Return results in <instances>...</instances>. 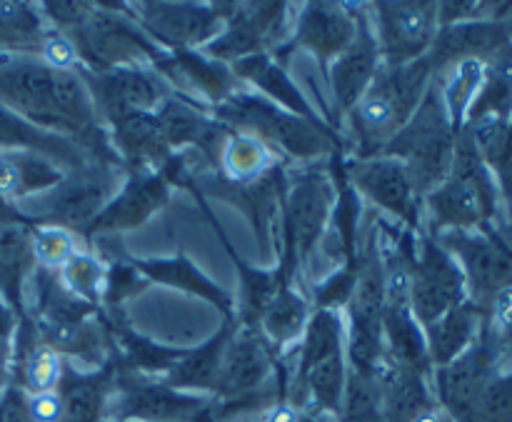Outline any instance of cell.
I'll return each mask as SVG.
<instances>
[{"mask_svg":"<svg viewBox=\"0 0 512 422\" xmlns=\"http://www.w3.org/2000/svg\"><path fill=\"white\" fill-rule=\"evenodd\" d=\"M75 253H78V245H75V235L70 230L55 228V225H38V228H33L35 265L60 270Z\"/></svg>","mask_w":512,"mask_h":422,"instance_id":"obj_44","label":"cell"},{"mask_svg":"<svg viewBox=\"0 0 512 422\" xmlns=\"http://www.w3.org/2000/svg\"><path fill=\"white\" fill-rule=\"evenodd\" d=\"M65 170L43 155L25 153H0V198H28L55 188Z\"/></svg>","mask_w":512,"mask_h":422,"instance_id":"obj_35","label":"cell"},{"mask_svg":"<svg viewBox=\"0 0 512 422\" xmlns=\"http://www.w3.org/2000/svg\"><path fill=\"white\" fill-rule=\"evenodd\" d=\"M238 330V320L225 318V323L220 325L218 333L203 343L200 348L188 350L183 360L173 365L168 370V378L165 383L170 388H195V390H215V383H218L220 375V365H223V355L225 348H228L230 338Z\"/></svg>","mask_w":512,"mask_h":422,"instance_id":"obj_33","label":"cell"},{"mask_svg":"<svg viewBox=\"0 0 512 422\" xmlns=\"http://www.w3.org/2000/svg\"><path fill=\"white\" fill-rule=\"evenodd\" d=\"M335 198L338 190L328 165L305 163L303 168H288V190L283 200V250L275 265L290 283H298L300 270L310 263L323 243Z\"/></svg>","mask_w":512,"mask_h":422,"instance_id":"obj_4","label":"cell"},{"mask_svg":"<svg viewBox=\"0 0 512 422\" xmlns=\"http://www.w3.org/2000/svg\"><path fill=\"white\" fill-rule=\"evenodd\" d=\"M280 163H285V160L273 148H268L263 140L233 130L223 150V158H220V173L233 183H253Z\"/></svg>","mask_w":512,"mask_h":422,"instance_id":"obj_38","label":"cell"},{"mask_svg":"<svg viewBox=\"0 0 512 422\" xmlns=\"http://www.w3.org/2000/svg\"><path fill=\"white\" fill-rule=\"evenodd\" d=\"M380 68H383L380 45L375 40L373 28H370L363 3L358 5V33H355V40L330 63L328 73H325L330 80V90H333L335 125H338V130L340 120L358 105V100L370 88Z\"/></svg>","mask_w":512,"mask_h":422,"instance_id":"obj_23","label":"cell"},{"mask_svg":"<svg viewBox=\"0 0 512 422\" xmlns=\"http://www.w3.org/2000/svg\"><path fill=\"white\" fill-rule=\"evenodd\" d=\"M300 388L313 395L315 403L330 413L343 410L345 385H348V368H345V353L330 355L323 363L313 365L303 378L298 380Z\"/></svg>","mask_w":512,"mask_h":422,"instance_id":"obj_40","label":"cell"},{"mask_svg":"<svg viewBox=\"0 0 512 422\" xmlns=\"http://www.w3.org/2000/svg\"><path fill=\"white\" fill-rule=\"evenodd\" d=\"M58 275L70 293L78 295L85 303L95 305V308H103L100 300H103L108 263H103L98 255L90 253V250H78V253L58 270Z\"/></svg>","mask_w":512,"mask_h":422,"instance_id":"obj_41","label":"cell"},{"mask_svg":"<svg viewBox=\"0 0 512 422\" xmlns=\"http://www.w3.org/2000/svg\"><path fill=\"white\" fill-rule=\"evenodd\" d=\"M393 243L408 263L410 308L423 328L468 300L463 270L438 240L428 233L415 235L403 228L393 233Z\"/></svg>","mask_w":512,"mask_h":422,"instance_id":"obj_7","label":"cell"},{"mask_svg":"<svg viewBox=\"0 0 512 422\" xmlns=\"http://www.w3.org/2000/svg\"><path fill=\"white\" fill-rule=\"evenodd\" d=\"M458 260L468 298L488 310L495 295L512 288V223H483L473 230H445L435 235Z\"/></svg>","mask_w":512,"mask_h":422,"instance_id":"obj_9","label":"cell"},{"mask_svg":"<svg viewBox=\"0 0 512 422\" xmlns=\"http://www.w3.org/2000/svg\"><path fill=\"white\" fill-rule=\"evenodd\" d=\"M483 118L512 120V48L485 63V78L465 123Z\"/></svg>","mask_w":512,"mask_h":422,"instance_id":"obj_37","label":"cell"},{"mask_svg":"<svg viewBox=\"0 0 512 422\" xmlns=\"http://www.w3.org/2000/svg\"><path fill=\"white\" fill-rule=\"evenodd\" d=\"M65 360L50 345L43 343L38 328L28 315L20 318L18 340H15V368L28 395L50 393L63 378Z\"/></svg>","mask_w":512,"mask_h":422,"instance_id":"obj_32","label":"cell"},{"mask_svg":"<svg viewBox=\"0 0 512 422\" xmlns=\"http://www.w3.org/2000/svg\"><path fill=\"white\" fill-rule=\"evenodd\" d=\"M150 68L170 85L175 95L198 103L203 108L213 110L215 105L223 103L225 98L235 93V90L245 88L238 78H235L233 68L228 63L208 58L200 50H178V53H168L153 63Z\"/></svg>","mask_w":512,"mask_h":422,"instance_id":"obj_18","label":"cell"},{"mask_svg":"<svg viewBox=\"0 0 512 422\" xmlns=\"http://www.w3.org/2000/svg\"><path fill=\"white\" fill-rule=\"evenodd\" d=\"M365 13L390 68L425 58L438 35V3L430 0H378L365 3Z\"/></svg>","mask_w":512,"mask_h":422,"instance_id":"obj_11","label":"cell"},{"mask_svg":"<svg viewBox=\"0 0 512 422\" xmlns=\"http://www.w3.org/2000/svg\"><path fill=\"white\" fill-rule=\"evenodd\" d=\"M500 353H503V358H512V335L508 340H505L503 348H500Z\"/></svg>","mask_w":512,"mask_h":422,"instance_id":"obj_49","label":"cell"},{"mask_svg":"<svg viewBox=\"0 0 512 422\" xmlns=\"http://www.w3.org/2000/svg\"><path fill=\"white\" fill-rule=\"evenodd\" d=\"M385 355L403 368L428 375L433 368L425 328L413 315L410 303H388L383 313Z\"/></svg>","mask_w":512,"mask_h":422,"instance_id":"obj_30","label":"cell"},{"mask_svg":"<svg viewBox=\"0 0 512 422\" xmlns=\"http://www.w3.org/2000/svg\"><path fill=\"white\" fill-rule=\"evenodd\" d=\"M0 105L38 128L70 138L55 105V68L38 55H0Z\"/></svg>","mask_w":512,"mask_h":422,"instance_id":"obj_13","label":"cell"},{"mask_svg":"<svg viewBox=\"0 0 512 422\" xmlns=\"http://www.w3.org/2000/svg\"><path fill=\"white\" fill-rule=\"evenodd\" d=\"M430 213V238L445 230H473L500 220V188L485 165L468 125L458 133L453 170L448 178L423 198Z\"/></svg>","mask_w":512,"mask_h":422,"instance_id":"obj_3","label":"cell"},{"mask_svg":"<svg viewBox=\"0 0 512 422\" xmlns=\"http://www.w3.org/2000/svg\"><path fill=\"white\" fill-rule=\"evenodd\" d=\"M463 422H512V373L490 380Z\"/></svg>","mask_w":512,"mask_h":422,"instance_id":"obj_45","label":"cell"},{"mask_svg":"<svg viewBox=\"0 0 512 422\" xmlns=\"http://www.w3.org/2000/svg\"><path fill=\"white\" fill-rule=\"evenodd\" d=\"M110 145L128 173H158L175 153L155 113H133L108 125Z\"/></svg>","mask_w":512,"mask_h":422,"instance_id":"obj_25","label":"cell"},{"mask_svg":"<svg viewBox=\"0 0 512 422\" xmlns=\"http://www.w3.org/2000/svg\"><path fill=\"white\" fill-rule=\"evenodd\" d=\"M413 422H443V418L438 415V410L430 408V410H425V413H420Z\"/></svg>","mask_w":512,"mask_h":422,"instance_id":"obj_48","label":"cell"},{"mask_svg":"<svg viewBox=\"0 0 512 422\" xmlns=\"http://www.w3.org/2000/svg\"><path fill=\"white\" fill-rule=\"evenodd\" d=\"M78 65L93 73L113 68H150L165 50L130 13V3H90L88 13L68 33Z\"/></svg>","mask_w":512,"mask_h":422,"instance_id":"obj_5","label":"cell"},{"mask_svg":"<svg viewBox=\"0 0 512 422\" xmlns=\"http://www.w3.org/2000/svg\"><path fill=\"white\" fill-rule=\"evenodd\" d=\"M75 70L83 78L105 128L125 115L153 113L168 95H173L170 85L153 68H113L93 73L75 65Z\"/></svg>","mask_w":512,"mask_h":422,"instance_id":"obj_17","label":"cell"},{"mask_svg":"<svg viewBox=\"0 0 512 422\" xmlns=\"http://www.w3.org/2000/svg\"><path fill=\"white\" fill-rule=\"evenodd\" d=\"M355 33H358V5L328 3V0L303 3V8L295 13L293 35L288 43L273 50V58L280 65H288L290 55L308 50L318 60L320 70L328 73L330 63L353 43Z\"/></svg>","mask_w":512,"mask_h":422,"instance_id":"obj_15","label":"cell"},{"mask_svg":"<svg viewBox=\"0 0 512 422\" xmlns=\"http://www.w3.org/2000/svg\"><path fill=\"white\" fill-rule=\"evenodd\" d=\"M310 315H313V303L303 293H298L295 285L280 280L278 293H275L273 303L265 310L258 328L270 343V348L283 355L285 348H290V345L303 338Z\"/></svg>","mask_w":512,"mask_h":422,"instance_id":"obj_34","label":"cell"},{"mask_svg":"<svg viewBox=\"0 0 512 422\" xmlns=\"http://www.w3.org/2000/svg\"><path fill=\"white\" fill-rule=\"evenodd\" d=\"M230 68H233L235 78L240 83L253 85L263 98L273 100L275 105L285 108L288 113L300 115L310 123H325L318 110H315V105H310V100L303 95L300 85L290 78L288 68L280 65L273 58V53H258L250 55V58L235 60V63H230Z\"/></svg>","mask_w":512,"mask_h":422,"instance_id":"obj_28","label":"cell"},{"mask_svg":"<svg viewBox=\"0 0 512 422\" xmlns=\"http://www.w3.org/2000/svg\"><path fill=\"white\" fill-rule=\"evenodd\" d=\"M485 78V63L483 60H463V63L453 65L445 73H440L438 85L440 93H443V103L448 108L450 123L453 128L463 130L465 118H468V110L473 105L475 95H478L480 85Z\"/></svg>","mask_w":512,"mask_h":422,"instance_id":"obj_39","label":"cell"},{"mask_svg":"<svg viewBox=\"0 0 512 422\" xmlns=\"http://www.w3.org/2000/svg\"><path fill=\"white\" fill-rule=\"evenodd\" d=\"M118 390V415L145 422H195L208 413L205 400L183 395L168 383H155L140 373L118 370L115 375Z\"/></svg>","mask_w":512,"mask_h":422,"instance_id":"obj_22","label":"cell"},{"mask_svg":"<svg viewBox=\"0 0 512 422\" xmlns=\"http://www.w3.org/2000/svg\"><path fill=\"white\" fill-rule=\"evenodd\" d=\"M360 268H363V250H360L358 260H350V263H343L340 268H335L333 273L325 280L315 283L310 288V303H313V310H338L348 308L350 298L355 293V285H358Z\"/></svg>","mask_w":512,"mask_h":422,"instance_id":"obj_42","label":"cell"},{"mask_svg":"<svg viewBox=\"0 0 512 422\" xmlns=\"http://www.w3.org/2000/svg\"><path fill=\"white\" fill-rule=\"evenodd\" d=\"M510 208H512V205H510Z\"/></svg>","mask_w":512,"mask_h":422,"instance_id":"obj_50","label":"cell"},{"mask_svg":"<svg viewBox=\"0 0 512 422\" xmlns=\"http://www.w3.org/2000/svg\"><path fill=\"white\" fill-rule=\"evenodd\" d=\"M345 353V323L338 310H313L298 348V373L295 383L313 365L323 363L330 355Z\"/></svg>","mask_w":512,"mask_h":422,"instance_id":"obj_36","label":"cell"},{"mask_svg":"<svg viewBox=\"0 0 512 422\" xmlns=\"http://www.w3.org/2000/svg\"><path fill=\"white\" fill-rule=\"evenodd\" d=\"M15 330V315L5 303H0V385L5 383L8 375V355H10V338Z\"/></svg>","mask_w":512,"mask_h":422,"instance_id":"obj_47","label":"cell"},{"mask_svg":"<svg viewBox=\"0 0 512 422\" xmlns=\"http://www.w3.org/2000/svg\"><path fill=\"white\" fill-rule=\"evenodd\" d=\"M210 113L215 120L228 125L230 130L260 138L285 163L288 160L318 163V160L333 158L335 153L348 150L338 130L330 128L328 123H310V120L288 113L273 100L263 98L253 90H235L230 98L215 105Z\"/></svg>","mask_w":512,"mask_h":422,"instance_id":"obj_1","label":"cell"},{"mask_svg":"<svg viewBox=\"0 0 512 422\" xmlns=\"http://www.w3.org/2000/svg\"><path fill=\"white\" fill-rule=\"evenodd\" d=\"M170 190L173 188L160 173H128L123 188L105 205L103 213L90 223V228L83 233V240L93 243L100 235L128 233V230L143 228L155 213H160L168 205Z\"/></svg>","mask_w":512,"mask_h":422,"instance_id":"obj_24","label":"cell"},{"mask_svg":"<svg viewBox=\"0 0 512 422\" xmlns=\"http://www.w3.org/2000/svg\"><path fill=\"white\" fill-rule=\"evenodd\" d=\"M235 3H130L140 28L165 50H203L228 23Z\"/></svg>","mask_w":512,"mask_h":422,"instance_id":"obj_12","label":"cell"},{"mask_svg":"<svg viewBox=\"0 0 512 422\" xmlns=\"http://www.w3.org/2000/svg\"><path fill=\"white\" fill-rule=\"evenodd\" d=\"M433 78L428 55L398 68L383 65L358 105L345 115L350 128L348 148L353 153L350 158L365 160L380 155L413 118Z\"/></svg>","mask_w":512,"mask_h":422,"instance_id":"obj_2","label":"cell"},{"mask_svg":"<svg viewBox=\"0 0 512 422\" xmlns=\"http://www.w3.org/2000/svg\"><path fill=\"white\" fill-rule=\"evenodd\" d=\"M278 365L280 355L270 348L260 328H245L238 323V330L225 348L215 393L228 403L230 400L255 398L265 380L270 378L273 368L278 370Z\"/></svg>","mask_w":512,"mask_h":422,"instance_id":"obj_21","label":"cell"},{"mask_svg":"<svg viewBox=\"0 0 512 422\" xmlns=\"http://www.w3.org/2000/svg\"><path fill=\"white\" fill-rule=\"evenodd\" d=\"M128 170L113 163H90L75 170H65L55 188L45 190L35 200L28 218L38 225H55L83 238L105 205L123 188Z\"/></svg>","mask_w":512,"mask_h":422,"instance_id":"obj_8","label":"cell"},{"mask_svg":"<svg viewBox=\"0 0 512 422\" xmlns=\"http://www.w3.org/2000/svg\"><path fill=\"white\" fill-rule=\"evenodd\" d=\"M195 200H198V208L205 213L210 228L215 230V235L220 238V245H223L225 253H228L230 260H233L235 270H238L240 300H238V308H235V320H238L240 325H245V328H258L265 310H268V305L273 303L275 293H278L280 288L278 265H275V268H258V265L240 258V255L233 250V245H230V238L225 235L223 225H220L218 220H215V215L210 213L208 200L205 198H195Z\"/></svg>","mask_w":512,"mask_h":422,"instance_id":"obj_27","label":"cell"},{"mask_svg":"<svg viewBox=\"0 0 512 422\" xmlns=\"http://www.w3.org/2000/svg\"><path fill=\"white\" fill-rule=\"evenodd\" d=\"M123 258L143 275L148 283L165 285V288L183 290V293L195 295V298L205 300L213 308H218L225 318H233L235 315V303L230 298V293H225L215 280H210L188 255L180 250L173 258H133V255H125Z\"/></svg>","mask_w":512,"mask_h":422,"instance_id":"obj_26","label":"cell"},{"mask_svg":"<svg viewBox=\"0 0 512 422\" xmlns=\"http://www.w3.org/2000/svg\"><path fill=\"white\" fill-rule=\"evenodd\" d=\"M25 408L33 422H63L65 420V405L58 390L38 395H25Z\"/></svg>","mask_w":512,"mask_h":422,"instance_id":"obj_46","label":"cell"},{"mask_svg":"<svg viewBox=\"0 0 512 422\" xmlns=\"http://www.w3.org/2000/svg\"><path fill=\"white\" fill-rule=\"evenodd\" d=\"M288 190V163H280L253 183H233L223 173H205L190 183L193 198H218L235 205L248 218L263 250H283V200Z\"/></svg>","mask_w":512,"mask_h":422,"instance_id":"obj_10","label":"cell"},{"mask_svg":"<svg viewBox=\"0 0 512 422\" xmlns=\"http://www.w3.org/2000/svg\"><path fill=\"white\" fill-rule=\"evenodd\" d=\"M290 15V3H235L218 38L210 40L200 53L228 65L250 55L273 53L288 43Z\"/></svg>","mask_w":512,"mask_h":422,"instance_id":"obj_14","label":"cell"},{"mask_svg":"<svg viewBox=\"0 0 512 422\" xmlns=\"http://www.w3.org/2000/svg\"><path fill=\"white\" fill-rule=\"evenodd\" d=\"M485 313L488 310L480 308V305H475L468 298L460 305H455V308H450L443 318L430 323L425 328V338H428V350L433 365L443 368V365L460 358L475 343V338H478Z\"/></svg>","mask_w":512,"mask_h":422,"instance_id":"obj_31","label":"cell"},{"mask_svg":"<svg viewBox=\"0 0 512 422\" xmlns=\"http://www.w3.org/2000/svg\"><path fill=\"white\" fill-rule=\"evenodd\" d=\"M500 360H503V353H500L498 343L488 333L483 320V328H480L475 343L460 358H455L453 363L438 368V375H435L438 378L440 398L448 405L450 413L458 415L460 420L468 418V413L475 408L483 390L495 378Z\"/></svg>","mask_w":512,"mask_h":422,"instance_id":"obj_20","label":"cell"},{"mask_svg":"<svg viewBox=\"0 0 512 422\" xmlns=\"http://www.w3.org/2000/svg\"><path fill=\"white\" fill-rule=\"evenodd\" d=\"M512 48V18H478L438 28L428 50V63L438 78L463 60H493Z\"/></svg>","mask_w":512,"mask_h":422,"instance_id":"obj_19","label":"cell"},{"mask_svg":"<svg viewBox=\"0 0 512 422\" xmlns=\"http://www.w3.org/2000/svg\"><path fill=\"white\" fill-rule=\"evenodd\" d=\"M455 143H458V130L450 123L440 85L433 78L413 118L380 150V155L400 160L408 170L418 195L425 198L453 170Z\"/></svg>","mask_w":512,"mask_h":422,"instance_id":"obj_6","label":"cell"},{"mask_svg":"<svg viewBox=\"0 0 512 422\" xmlns=\"http://www.w3.org/2000/svg\"><path fill=\"white\" fill-rule=\"evenodd\" d=\"M148 285V280L123 258V253H113V258L108 260V275H105L100 305H103V310H123V305L143 290H148Z\"/></svg>","mask_w":512,"mask_h":422,"instance_id":"obj_43","label":"cell"},{"mask_svg":"<svg viewBox=\"0 0 512 422\" xmlns=\"http://www.w3.org/2000/svg\"><path fill=\"white\" fill-rule=\"evenodd\" d=\"M345 180L353 185L355 193L365 195L380 210L398 218L405 230L415 235L425 233L423 198L400 160L385 158V155L365 160L345 158Z\"/></svg>","mask_w":512,"mask_h":422,"instance_id":"obj_16","label":"cell"},{"mask_svg":"<svg viewBox=\"0 0 512 422\" xmlns=\"http://www.w3.org/2000/svg\"><path fill=\"white\" fill-rule=\"evenodd\" d=\"M0 148L43 155V158L53 160L63 170H75L80 165L90 163L88 155L73 140L65 138V135L38 128V125L25 120L23 115L13 113L5 105H0Z\"/></svg>","mask_w":512,"mask_h":422,"instance_id":"obj_29","label":"cell"}]
</instances>
